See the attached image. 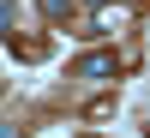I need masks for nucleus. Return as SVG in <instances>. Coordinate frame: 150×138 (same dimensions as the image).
<instances>
[{"mask_svg": "<svg viewBox=\"0 0 150 138\" xmlns=\"http://www.w3.org/2000/svg\"><path fill=\"white\" fill-rule=\"evenodd\" d=\"M114 66H120L114 54H84L78 66H72V78H108V72H114Z\"/></svg>", "mask_w": 150, "mask_h": 138, "instance_id": "f257e3e1", "label": "nucleus"}, {"mask_svg": "<svg viewBox=\"0 0 150 138\" xmlns=\"http://www.w3.org/2000/svg\"><path fill=\"white\" fill-rule=\"evenodd\" d=\"M42 12H48V18L60 24V18H72V0H42Z\"/></svg>", "mask_w": 150, "mask_h": 138, "instance_id": "f03ea898", "label": "nucleus"}]
</instances>
